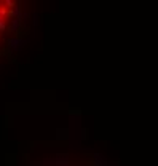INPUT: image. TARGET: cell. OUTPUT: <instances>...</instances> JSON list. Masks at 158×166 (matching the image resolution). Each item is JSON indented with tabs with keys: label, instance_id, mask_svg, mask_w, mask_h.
<instances>
[{
	"label": "cell",
	"instance_id": "cell-1",
	"mask_svg": "<svg viewBox=\"0 0 158 166\" xmlns=\"http://www.w3.org/2000/svg\"><path fill=\"white\" fill-rule=\"evenodd\" d=\"M24 166H122L118 163L104 158L102 155L88 150L70 148L66 152H58L50 157H42L37 160H29Z\"/></svg>",
	"mask_w": 158,
	"mask_h": 166
}]
</instances>
